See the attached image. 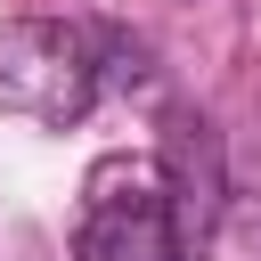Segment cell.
<instances>
[{
  "label": "cell",
  "mask_w": 261,
  "mask_h": 261,
  "mask_svg": "<svg viewBox=\"0 0 261 261\" xmlns=\"http://www.w3.org/2000/svg\"><path fill=\"white\" fill-rule=\"evenodd\" d=\"M98 49H90V24H57V16H16L0 24V106L49 122V130H73L90 106H98Z\"/></svg>",
  "instance_id": "cell-1"
},
{
  "label": "cell",
  "mask_w": 261,
  "mask_h": 261,
  "mask_svg": "<svg viewBox=\"0 0 261 261\" xmlns=\"http://www.w3.org/2000/svg\"><path fill=\"white\" fill-rule=\"evenodd\" d=\"M73 261H179L171 245V196H163V163H130L106 155L82 188V237Z\"/></svg>",
  "instance_id": "cell-2"
},
{
  "label": "cell",
  "mask_w": 261,
  "mask_h": 261,
  "mask_svg": "<svg viewBox=\"0 0 261 261\" xmlns=\"http://www.w3.org/2000/svg\"><path fill=\"white\" fill-rule=\"evenodd\" d=\"M220 130L204 114H171V139H163V196H171V245L179 261H196L220 228Z\"/></svg>",
  "instance_id": "cell-3"
},
{
  "label": "cell",
  "mask_w": 261,
  "mask_h": 261,
  "mask_svg": "<svg viewBox=\"0 0 261 261\" xmlns=\"http://www.w3.org/2000/svg\"><path fill=\"white\" fill-rule=\"evenodd\" d=\"M90 49H98V90H147V82H155L139 33H122V24H90Z\"/></svg>",
  "instance_id": "cell-4"
}]
</instances>
